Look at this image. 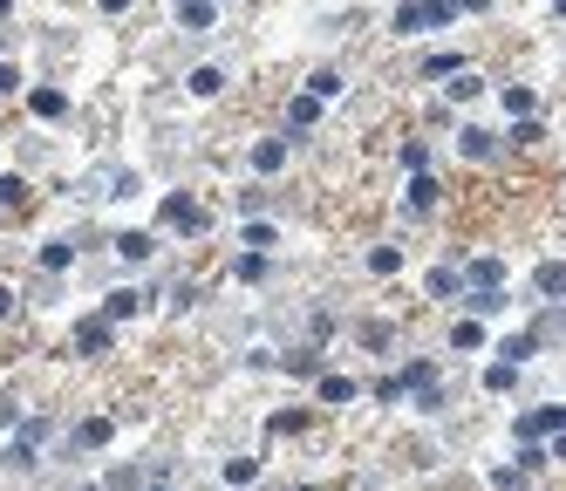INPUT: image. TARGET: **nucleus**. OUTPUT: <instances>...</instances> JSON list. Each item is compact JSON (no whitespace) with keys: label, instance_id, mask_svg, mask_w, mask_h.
Listing matches in <instances>:
<instances>
[{"label":"nucleus","instance_id":"f257e3e1","mask_svg":"<svg viewBox=\"0 0 566 491\" xmlns=\"http://www.w3.org/2000/svg\"><path fill=\"white\" fill-rule=\"evenodd\" d=\"M457 14H464V0H403V7L389 14V28H396V35H423V28H451Z\"/></svg>","mask_w":566,"mask_h":491},{"label":"nucleus","instance_id":"f03ea898","mask_svg":"<svg viewBox=\"0 0 566 491\" xmlns=\"http://www.w3.org/2000/svg\"><path fill=\"white\" fill-rule=\"evenodd\" d=\"M566 430V410L560 403H539V410L519 416V444H546V437H560Z\"/></svg>","mask_w":566,"mask_h":491},{"label":"nucleus","instance_id":"7ed1b4c3","mask_svg":"<svg viewBox=\"0 0 566 491\" xmlns=\"http://www.w3.org/2000/svg\"><path fill=\"white\" fill-rule=\"evenodd\" d=\"M287 157H294V137H260V144L246 151V164H253L260 178H280V171H287Z\"/></svg>","mask_w":566,"mask_h":491},{"label":"nucleus","instance_id":"20e7f679","mask_svg":"<svg viewBox=\"0 0 566 491\" xmlns=\"http://www.w3.org/2000/svg\"><path fill=\"white\" fill-rule=\"evenodd\" d=\"M157 226H164V232H205V212L191 205L185 191H171V198H164V212H157Z\"/></svg>","mask_w":566,"mask_h":491},{"label":"nucleus","instance_id":"39448f33","mask_svg":"<svg viewBox=\"0 0 566 491\" xmlns=\"http://www.w3.org/2000/svg\"><path fill=\"white\" fill-rule=\"evenodd\" d=\"M110 253H116L123 266H151V260H157V232H144V226H137V232H116Z\"/></svg>","mask_w":566,"mask_h":491},{"label":"nucleus","instance_id":"423d86ee","mask_svg":"<svg viewBox=\"0 0 566 491\" xmlns=\"http://www.w3.org/2000/svg\"><path fill=\"white\" fill-rule=\"evenodd\" d=\"M110 348H116V321L110 314H89L76 328V355H110Z\"/></svg>","mask_w":566,"mask_h":491},{"label":"nucleus","instance_id":"0eeeda50","mask_svg":"<svg viewBox=\"0 0 566 491\" xmlns=\"http://www.w3.org/2000/svg\"><path fill=\"white\" fill-rule=\"evenodd\" d=\"M144 307H151V287H116V294H103V314H110L116 328H123V321H137Z\"/></svg>","mask_w":566,"mask_h":491},{"label":"nucleus","instance_id":"6e6552de","mask_svg":"<svg viewBox=\"0 0 566 491\" xmlns=\"http://www.w3.org/2000/svg\"><path fill=\"white\" fill-rule=\"evenodd\" d=\"M110 437H116V423H110V416H82L76 430H69V451H103Z\"/></svg>","mask_w":566,"mask_h":491},{"label":"nucleus","instance_id":"1a4fd4ad","mask_svg":"<svg viewBox=\"0 0 566 491\" xmlns=\"http://www.w3.org/2000/svg\"><path fill=\"white\" fill-rule=\"evenodd\" d=\"M28 110H35L41 123H62V116H69V96L48 89V82H28Z\"/></svg>","mask_w":566,"mask_h":491},{"label":"nucleus","instance_id":"9d476101","mask_svg":"<svg viewBox=\"0 0 566 491\" xmlns=\"http://www.w3.org/2000/svg\"><path fill=\"white\" fill-rule=\"evenodd\" d=\"M178 28H185V35H212V28H219V7H212V0H178Z\"/></svg>","mask_w":566,"mask_h":491},{"label":"nucleus","instance_id":"9b49d317","mask_svg":"<svg viewBox=\"0 0 566 491\" xmlns=\"http://www.w3.org/2000/svg\"><path fill=\"white\" fill-rule=\"evenodd\" d=\"M0 464H7V471H35V464H41V437H35V430H21V437L0 451Z\"/></svg>","mask_w":566,"mask_h":491},{"label":"nucleus","instance_id":"f8f14e48","mask_svg":"<svg viewBox=\"0 0 566 491\" xmlns=\"http://www.w3.org/2000/svg\"><path fill=\"white\" fill-rule=\"evenodd\" d=\"M321 110H328V103H321L314 89H301V96L287 103V130H294V137H301V130H314V123H321Z\"/></svg>","mask_w":566,"mask_h":491},{"label":"nucleus","instance_id":"ddd939ff","mask_svg":"<svg viewBox=\"0 0 566 491\" xmlns=\"http://www.w3.org/2000/svg\"><path fill=\"white\" fill-rule=\"evenodd\" d=\"M437 198H444V185H437L430 171H410V191H403V212H430Z\"/></svg>","mask_w":566,"mask_h":491},{"label":"nucleus","instance_id":"4468645a","mask_svg":"<svg viewBox=\"0 0 566 491\" xmlns=\"http://www.w3.org/2000/svg\"><path fill=\"white\" fill-rule=\"evenodd\" d=\"M185 89H191V96H198V103H212V96L226 89V69H219V62H198V69H191V76H185Z\"/></svg>","mask_w":566,"mask_h":491},{"label":"nucleus","instance_id":"2eb2a0df","mask_svg":"<svg viewBox=\"0 0 566 491\" xmlns=\"http://www.w3.org/2000/svg\"><path fill=\"white\" fill-rule=\"evenodd\" d=\"M280 376H294V382H321L328 369H321V355H314V348H294V355H280Z\"/></svg>","mask_w":566,"mask_h":491},{"label":"nucleus","instance_id":"dca6fc26","mask_svg":"<svg viewBox=\"0 0 566 491\" xmlns=\"http://www.w3.org/2000/svg\"><path fill=\"white\" fill-rule=\"evenodd\" d=\"M457 151L471 157V164H491V157H498V137H491V130H478V123H464V137H457Z\"/></svg>","mask_w":566,"mask_h":491},{"label":"nucleus","instance_id":"f3484780","mask_svg":"<svg viewBox=\"0 0 566 491\" xmlns=\"http://www.w3.org/2000/svg\"><path fill=\"white\" fill-rule=\"evenodd\" d=\"M451 348H457V355H478V348H485V321H478V314L451 321Z\"/></svg>","mask_w":566,"mask_h":491},{"label":"nucleus","instance_id":"a211bd4d","mask_svg":"<svg viewBox=\"0 0 566 491\" xmlns=\"http://www.w3.org/2000/svg\"><path fill=\"white\" fill-rule=\"evenodd\" d=\"M314 396H321V403H355V396H362V382H355V376H335V369H328V376L314 382Z\"/></svg>","mask_w":566,"mask_h":491},{"label":"nucleus","instance_id":"6ab92c4d","mask_svg":"<svg viewBox=\"0 0 566 491\" xmlns=\"http://www.w3.org/2000/svg\"><path fill=\"white\" fill-rule=\"evenodd\" d=\"M239 246H246V253H273V246H280V226H273V219H246Z\"/></svg>","mask_w":566,"mask_h":491},{"label":"nucleus","instance_id":"aec40b11","mask_svg":"<svg viewBox=\"0 0 566 491\" xmlns=\"http://www.w3.org/2000/svg\"><path fill=\"white\" fill-rule=\"evenodd\" d=\"M532 287H539L546 301H560V307H566V260H546L539 273H532Z\"/></svg>","mask_w":566,"mask_h":491},{"label":"nucleus","instance_id":"412c9836","mask_svg":"<svg viewBox=\"0 0 566 491\" xmlns=\"http://www.w3.org/2000/svg\"><path fill=\"white\" fill-rule=\"evenodd\" d=\"M464 287H505V260H464Z\"/></svg>","mask_w":566,"mask_h":491},{"label":"nucleus","instance_id":"4be33fe9","mask_svg":"<svg viewBox=\"0 0 566 491\" xmlns=\"http://www.w3.org/2000/svg\"><path fill=\"white\" fill-rule=\"evenodd\" d=\"M0 205H7V212H28V205H35V191H28L21 171H0Z\"/></svg>","mask_w":566,"mask_h":491},{"label":"nucleus","instance_id":"5701e85b","mask_svg":"<svg viewBox=\"0 0 566 491\" xmlns=\"http://www.w3.org/2000/svg\"><path fill=\"white\" fill-rule=\"evenodd\" d=\"M498 307H505V287H464V314L485 321V314H498Z\"/></svg>","mask_w":566,"mask_h":491},{"label":"nucleus","instance_id":"b1692460","mask_svg":"<svg viewBox=\"0 0 566 491\" xmlns=\"http://www.w3.org/2000/svg\"><path fill=\"white\" fill-rule=\"evenodd\" d=\"M423 287H430V301H451V294H464V273H457V266H430Z\"/></svg>","mask_w":566,"mask_h":491},{"label":"nucleus","instance_id":"393cba45","mask_svg":"<svg viewBox=\"0 0 566 491\" xmlns=\"http://www.w3.org/2000/svg\"><path fill=\"white\" fill-rule=\"evenodd\" d=\"M76 266V239H48L41 246V273H69Z\"/></svg>","mask_w":566,"mask_h":491},{"label":"nucleus","instance_id":"a878e982","mask_svg":"<svg viewBox=\"0 0 566 491\" xmlns=\"http://www.w3.org/2000/svg\"><path fill=\"white\" fill-rule=\"evenodd\" d=\"M519 369H526V362H512V355H498V362H491V369H485V389H491V396H505V389L519 382Z\"/></svg>","mask_w":566,"mask_h":491},{"label":"nucleus","instance_id":"bb28decb","mask_svg":"<svg viewBox=\"0 0 566 491\" xmlns=\"http://www.w3.org/2000/svg\"><path fill=\"white\" fill-rule=\"evenodd\" d=\"M444 96H451V103H478V96H485V76H471V69H457V76L444 82Z\"/></svg>","mask_w":566,"mask_h":491},{"label":"nucleus","instance_id":"cd10ccee","mask_svg":"<svg viewBox=\"0 0 566 491\" xmlns=\"http://www.w3.org/2000/svg\"><path fill=\"white\" fill-rule=\"evenodd\" d=\"M219 471H226V485H232V491H246L253 478H260V464H253V457H226Z\"/></svg>","mask_w":566,"mask_h":491},{"label":"nucleus","instance_id":"c85d7f7f","mask_svg":"<svg viewBox=\"0 0 566 491\" xmlns=\"http://www.w3.org/2000/svg\"><path fill=\"white\" fill-rule=\"evenodd\" d=\"M103 485H110V491H144V485H151V471H137V464H116Z\"/></svg>","mask_w":566,"mask_h":491},{"label":"nucleus","instance_id":"c756f323","mask_svg":"<svg viewBox=\"0 0 566 491\" xmlns=\"http://www.w3.org/2000/svg\"><path fill=\"white\" fill-rule=\"evenodd\" d=\"M396 376L410 382V389H430V382H437V362H430V355H416V362H403Z\"/></svg>","mask_w":566,"mask_h":491},{"label":"nucleus","instance_id":"7c9ffc66","mask_svg":"<svg viewBox=\"0 0 566 491\" xmlns=\"http://www.w3.org/2000/svg\"><path fill=\"white\" fill-rule=\"evenodd\" d=\"M369 273H376V280L403 273V246H376V253H369Z\"/></svg>","mask_w":566,"mask_h":491},{"label":"nucleus","instance_id":"2f4dec72","mask_svg":"<svg viewBox=\"0 0 566 491\" xmlns=\"http://www.w3.org/2000/svg\"><path fill=\"white\" fill-rule=\"evenodd\" d=\"M505 110H512V116H532V110H539V96H532L526 82H512V89H505Z\"/></svg>","mask_w":566,"mask_h":491},{"label":"nucleus","instance_id":"473e14b6","mask_svg":"<svg viewBox=\"0 0 566 491\" xmlns=\"http://www.w3.org/2000/svg\"><path fill=\"white\" fill-rule=\"evenodd\" d=\"M307 89H314L321 103H335V96H341V76H335V69H314V76H307Z\"/></svg>","mask_w":566,"mask_h":491},{"label":"nucleus","instance_id":"72a5a7b5","mask_svg":"<svg viewBox=\"0 0 566 491\" xmlns=\"http://www.w3.org/2000/svg\"><path fill=\"white\" fill-rule=\"evenodd\" d=\"M137 191H144V178H137V171H116V178H110V191H103V198H137Z\"/></svg>","mask_w":566,"mask_h":491},{"label":"nucleus","instance_id":"f704fd0d","mask_svg":"<svg viewBox=\"0 0 566 491\" xmlns=\"http://www.w3.org/2000/svg\"><path fill=\"white\" fill-rule=\"evenodd\" d=\"M0 96H28V82H21V69L0 55Z\"/></svg>","mask_w":566,"mask_h":491},{"label":"nucleus","instance_id":"c9c22d12","mask_svg":"<svg viewBox=\"0 0 566 491\" xmlns=\"http://www.w3.org/2000/svg\"><path fill=\"white\" fill-rule=\"evenodd\" d=\"M457 69H464V55H430V62H423V76L437 82V76H457Z\"/></svg>","mask_w":566,"mask_h":491},{"label":"nucleus","instance_id":"e433bc0d","mask_svg":"<svg viewBox=\"0 0 566 491\" xmlns=\"http://www.w3.org/2000/svg\"><path fill=\"white\" fill-rule=\"evenodd\" d=\"M403 396H410V382H403V376H382L376 382V403H403Z\"/></svg>","mask_w":566,"mask_h":491},{"label":"nucleus","instance_id":"4c0bfd02","mask_svg":"<svg viewBox=\"0 0 566 491\" xmlns=\"http://www.w3.org/2000/svg\"><path fill=\"white\" fill-rule=\"evenodd\" d=\"M294 430H307V410H280L273 416V437H294Z\"/></svg>","mask_w":566,"mask_h":491},{"label":"nucleus","instance_id":"58836bf2","mask_svg":"<svg viewBox=\"0 0 566 491\" xmlns=\"http://www.w3.org/2000/svg\"><path fill=\"white\" fill-rule=\"evenodd\" d=\"M232 273H239V280H266V253H239Z\"/></svg>","mask_w":566,"mask_h":491},{"label":"nucleus","instance_id":"ea45409f","mask_svg":"<svg viewBox=\"0 0 566 491\" xmlns=\"http://www.w3.org/2000/svg\"><path fill=\"white\" fill-rule=\"evenodd\" d=\"M403 171H430V144H416L410 137V144H403Z\"/></svg>","mask_w":566,"mask_h":491},{"label":"nucleus","instance_id":"a19ab883","mask_svg":"<svg viewBox=\"0 0 566 491\" xmlns=\"http://www.w3.org/2000/svg\"><path fill=\"white\" fill-rule=\"evenodd\" d=\"M410 396H416V410H423V416L444 410V389H437V382H430V389H410Z\"/></svg>","mask_w":566,"mask_h":491},{"label":"nucleus","instance_id":"79ce46f5","mask_svg":"<svg viewBox=\"0 0 566 491\" xmlns=\"http://www.w3.org/2000/svg\"><path fill=\"white\" fill-rule=\"evenodd\" d=\"M539 137H546V130H539L532 116H512V144H539Z\"/></svg>","mask_w":566,"mask_h":491},{"label":"nucleus","instance_id":"37998d69","mask_svg":"<svg viewBox=\"0 0 566 491\" xmlns=\"http://www.w3.org/2000/svg\"><path fill=\"white\" fill-rule=\"evenodd\" d=\"M491 491H519V464H491Z\"/></svg>","mask_w":566,"mask_h":491},{"label":"nucleus","instance_id":"c03bdc74","mask_svg":"<svg viewBox=\"0 0 566 491\" xmlns=\"http://www.w3.org/2000/svg\"><path fill=\"white\" fill-rule=\"evenodd\" d=\"M519 471H546V451L539 444H519Z\"/></svg>","mask_w":566,"mask_h":491},{"label":"nucleus","instance_id":"a18cd8bd","mask_svg":"<svg viewBox=\"0 0 566 491\" xmlns=\"http://www.w3.org/2000/svg\"><path fill=\"white\" fill-rule=\"evenodd\" d=\"M137 0H96V14H130Z\"/></svg>","mask_w":566,"mask_h":491},{"label":"nucleus","instance_id":"49530a36","mask_svg":"<svg viewBox=\"0 0 566 491\" xmlns=\"http://www.w3.org/2000/svg\"><path fill=\"white\" fill-rule=\"evenodd\" d=\"M14 301H21V294H14V287H0V321H14Z\"/></svg>","mask_w":566,"mask_h":491},{"label":"nucleus","instance_id":"de8ad7c7","mask_svg":"<svg viewBox=\"0 0 566 491\" xmlns=\"http://www.w3.org/2000/svg\"><path fill=\"white\" fill-rule=\"evenodd\" d=\"M546 457H553V464H566V430L553 437V451H546Z\"/></svg>","mask_w":566,"mask_h":491},{"label":"nucleus","instance_id":"09e8293b","mask_svg":"<svg viewBox=\"0 0 566 491\" xmlns=\"http://www.w3.org/2000/svg\"><path fill=\"white\" fill-rule=\"evenodd\" d=\"M144 491H171V485H164V471H151V485H144Z\"/></svg>","mask_w":566,"mask_h":491},{"label":"nucleus","instance_id":"8fccbe9b","mask_svg":"<svg viewBox=\"0 0 566 491\" xmlns=\"http://www.w3.org/2000/svg\"><path fill=\"white\" fill-rule=\"evenodd\" d=\"M7 14H14V0H0V21H7Z\"/></svg>","mask_w":566,"mask_h":491},{"label":"nucleus","instance_id":"3c124183","mask_svg":"<svg viewBox=\"0 0 566 491\" xmlns=\"http://www.w3.org/2000/svg\"><path fill=\"white\" fill-rule=\"evenodd\" d=\"M76 491H110V485H76Z\"/></svg>","mask_w":566,"mask_h":491},{"label":"nucleus","instance_id":"603ef678","mask_svg":"<svg viewBox=\"0 0 566 491\" xmlns=\"http://www.w3.org/2000/svg\"><path fill=\"white\" fill-rule=\"evenodd\" d=\"M553 7H560V14H566V0H553Z\"/></svg>","mask_w":566,"mask_h":491},{"label":"nucleus","instance_id":"864d4df0","mask_svg":"<svg viewBox=\"0 0 566 491\" xmlns=\"http://www.w3.org/2000/svg\"><path fill=\"white\" fill-rule=\"evenodd\" d=\"M0 55H7V41H0Z\"/></svg>","mask_w":566,"mask_h":491},{"label":"nucleus","instance_id":"5fc2aeb1","mask_svg":"<svg viewBox=\"0 0 566 491\" xmlns=\"http://www.w3.org/2000/svg\"><path fill=\"white\" fill-rule=\"evenodd\" d=\"M294 491H301V485H294Z\"/></svg>","mask_w":566,"mask_h":491}]
</instances>
